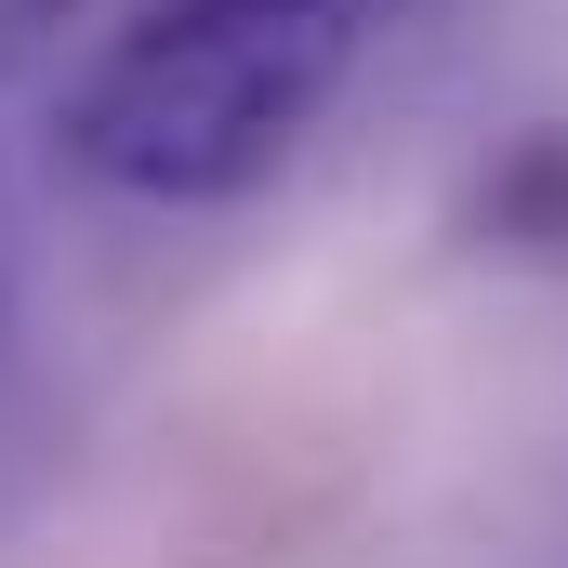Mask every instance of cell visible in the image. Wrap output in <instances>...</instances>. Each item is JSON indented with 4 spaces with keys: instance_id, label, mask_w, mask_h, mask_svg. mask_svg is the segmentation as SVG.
<instances>
[{
    "instance_id": "1",
    "label": "cell",
    "mask_w": 568,
    "mask_h": 568,
    "mask_svg": "<svg viewBox=\"0 0 568 568\" xmlns=\"http://www.w3.org/2000/svg\"><path fill=\"white\" fill-rule=\"evenodd\" d=\"M344 67H357V0H145L80 53L53 145L106 199L225 212L317 133Z\"/></svg>"
},
{
    "instance_id": "2",
    "label": "cell",
    "mask_w": 568,
    "mask_h": 568,
    "mask_svg": "<svg viewBox=\"0 0 568 568\" xmlns=\"http://www.w3.org/2000/svg\"><path fill=\"white\" fill-rule=\"evenodd\" d=\"M463 239L489 265H568V120H529V133H503L476 159Z\"/></svg>"
}]
</instances>
